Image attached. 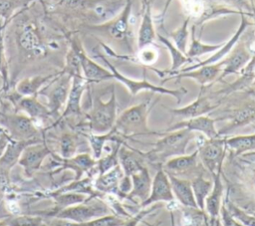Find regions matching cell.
<instances>
[{
	"mask_svg": "<svg viewBox=\"0 0 255 226\" xmlns=\"http://www.w3.org/2000/svg\"><path fill=\"white\" fill-rule=\"evenodd\" d=\"M132 0H126L121 12L115 15L110 20L100 24H88L84 28L92 34L102 36L106 39H110L117 44H120L128 50L129 55H132Z\"/></svg>",
	"mask_w": 255,
	"mask_h": 226,
	"instance_id": "6da1fadb",
	"label": "cell"
},
{
	"mask_svg": "<svg viewBox=\"0 0 255 226\" xmlns=\"http://www.w3.org/2000/svg\"><path fill=\"white\" fill-rule=\"evenodd\" d=\"M162 136L153 143V147L142 152L146 162L156 165L157 167L171 157L186 154V148L189 142L197 138V133L186 128H180L172 131L162 132Z\"/></svg>",
	"mask_w": 255,
	"mask_h": 226,
	"instance_id": "7a4b0ae2",
	"label": "cell"
},
{
	"mask_svg": "<svg viewBox=\"0 0 255 226\" xmlns=\"http://www.w3.org/2000/svg\"><path fill=\"white\" fill-rule=\"evenodd\" d=\"M158 100L152 102L150 97L147 101L128 108L117 117L113 128L125 139L137 135H161L162 132L150 130L147 124L148 114Z\"/></svg>",
	"mask_w": 255,
	"mask_h": 226,
	"instance_id": "3957f363",
	"label": "cell"
},
{
	"mask_svg": "<svg viewBox=\"0 0 255 226\" xmlns=\"http://www.w3.org/2000/svg\"><path fill=\"white\" fill-rule=\"evenodd\" d=\"M118 104L115 87H112L111 97L107 102L102 100L100 95H95L92 102V108L86 114V126L89 131L96 134L109 132L115 125Z\"/></svg>",
	"mask_w": 255,
	"mask_h": 226,
	"instance_id": "277c9868",
	"label": "cell"
},
{
	"mask_svg": "<svg viewBox=\"0 0 255 226\" xmlns=\"http://www.w3.org/2000/svg\"><path fill=\"white\" fill-rule=\"evenodd\" d=\"M94 57L100 59L103 63L106 64L108 69L113 73L114 79L119 81L120 83H122L128 89L129 95L132 96V97L136 96L141 91H147V92H151V93H155V94L171 96V97H173L176 100L177 104H179L181 102L182 98L188 92L184 87H180L178 89H167V88H164L162 86H155V85L151 84L150 82L146 81L145 79H143L141 81L132 80V79L128 78L127 76L121 74L117 70V68L108 60V58L105 55L101 54L100 52L94 51Z\"/></svg>",
	"mask_w": 255,
	"mask_h": 226,
	"instance_id": "5b68a950",
	"label": "cell"
},
{
	"mask_svg": "<svg viewBox=\"0 0 255 226\" xmlns=\"http://www.w3.org/2000/svg\"><path fill=\"white\" fill-rule=\"evenodd\" d=\"M110 212L111 208L104 199L95 198L93 202L88 200L83 203L58 210L53 213L51 217L60 220H67L72 223H83L111 214Z\"/></svg>",
	"mask_w": 255,
	"mask_h": 226,
	"instance_id": "8992f818",
	"label": "cell"
},
{
	"mask_svg": "<svg viewBox=\"0 0 255 226\" xmlns=\"http://www.w3.org/2000/svg\"><path fill=\"white\" fill-rule=\"evenodd\" d=\"M199 139L197 144L198 158L205 170L209 171L211 176H213L223 168L227 153L225 137L203 138V136H199Z\"/></svg>",
	"mask_w": 255,
	"mask_h": 226,
	"instance_id": "52a82bcc",
	"label": "cell"
},
{
	"mask_svg": "<svg viewBox=\"0 0 255 226\" xmlns=\"http://www.w3.org/2000/svg\"><path fill=\"white\" fill-rule=\"evenodd\" d=\"M71 84L72 76L59 71L57 76L39 92V95L46 97V106L53 116L58 115L60 111L65 107Z\"/></svg>",
	"mask_w": 255,
	"mask_h": 226,
	"instance_id": "ba28073f",
	"label": "cell"
},
{
	"mask_svg": "<svg viewBox=\"0 0 255 226\" xmlns=\"http://www.w3.org/2000/svg\"><path fill=\"white\" fill-rule=\"evenodd\" d=\"M0 124L9 132L14 140H30L41 138V131L32 118L24 113H0Z\"/></svg>",
	"mask_w": 255,
	"mask_h": 226,
	"instance_id": "9c48e42d",
	"label": "cell"
},
{
	"mask_svg": "<svg viewBox=\"0 0 255 226\" xmlns=\"http://www.w3.org/2000/svg\"><path fill=\"white\" fill-rule=\"evenodd\" d=\"M161 167L169 175L188 180L203 175L205 171V168L198 158L197 149L190 154L171 157L166 160Z\"/></svg>",
	"mask_w": 255,
	"mask_h": 226,
	"instance_id": "30bf717a",
	"label": "cell"
},
{
	"mask_svg": "<svg viewBox=\"0 0 255 226\" xmlns=\"http://www.w3.org/2000/svg\"><path fill=\"white\" fill-rule=\"evenodd\" d=\"M254 99H247L232 109L226 111L222 116H219L216 119L223 120L228 119V123L218 130L220 136L232 131L233 129L247 124H252L255 121V97Z\"/></svg>",
	"mask_w": 255,
	"mask_h": 226,
	"instance_id": "8fae6325",
	"label": "cell"
},
{
	"mask_svg": "<svg viewBox=\"0 0 255 226\" xmlns=\"http://www.w3.org/2000/svg\"><path fill=\"white\" fill-rule=\"evenodd\" d=\"M18 44L27 56L33 58L43 57L48 51L41 31L34 22H27L19 29Z\"/></svg>",
	"mask_w": 255,
	"mask_h": 226,
	"instance_id": "7c38bea8",
	"label": "cell"
},
{
	"mask_svg": "<svg viewBox=\"0 0 255 226\" xmlns=\"http://www.w3.org/2000/svg\"><path fill=\"white\" fill-rule=\"evenodd\" d=\"M71 38L75 44V47L77 49V52L80 58L82 76L89 84L101 83L104 81L114 79V75L109 69H106L100 64L96 63L87 55L83 47V44L81 40H79V38L77 37H71Z\"/></svg>",
	"mask_w": 255,
	"mask_h": 226,
	"instance_id": "4fadbf2b",
	"label": "cell"
},
{
	"mask_svg": "<svg viewBox=\"0 0 255 226\" xmlns=\"http://www.w3.org/2000/svg\"><path fill=\"white\" fill-rule=\"evenodd\" d=\"M252 56L253 55L246 46V43L239 39L225 58L220 60L222 64V72L217 81H222L229 75H239L241 70L251 60Z\"/></svg>",
	"mask_w": 255,
	"mask_h": 226,
	"instance_id": "5bb4252c",
	"label": "cell"
},
{
	"mask_svg": "<svg viewBox=\"0 0 255 226\" xmlns=\"http://www.w3.org/2000/svg\"><path fill=\"white\" fill-rule=\"evenodd\" d=\"M222 100L223 99L214 100L213 98H211V96L206 95L205 92L200 91L197 99L189 105L176 109H170L165 107V109L175 116H179L182 119H188L200 115H206L207 113L213 112L214 110L219 108Z\"/></svg>",
	"mask_w": 255,
	"mask_h": 226,
	"instance_id": "9a60e30c",
	"label": "cell"
},
{
	"mask_svg": "<svg viewBox=\"0 0 255 226\" xmlns=\"http://www.w3.org/2000/svg\"><path fill=\"white\" fill-rule=\"evenodd\" d=\"M174 200V196L171 190L170 182L168 175L162 169V167H158L154 177L152 178L151 188L148 197L140 202L138 205V209L146 208L150 205L164 202V203H171Z\"/></svg>",
	"mask_w": 255,
	"mask_h": 226,
	"instance_id": "2e32d148",
	"label": "cell"
},
{
	"mask_svg": "<svg viewBox=\"0 0 255 226\" xmlns=\"http://www.w3.org/2000/svg\"><path fill=\"white\" fill-rule=\"evenodd\" d=\"M54 158V163H56V168L53 169V173L61 172L65 169H71L75 172L74 180H79L85 173H90L96 166L97 160L92 156V154L87 152L77 153L70 158H62L54 153L51 154Z\"/></svg>",
	"mask_w": 255,
	"mask_h": 226,
	"instance_id": "e0dca14e",
	"label": "cell"
},
{
	"mask_svg": "<svg viewBox=\"0 0 255 226\" xmlns=\"http://www.w3.org/2000/svg\"><path fill=\"white\" fill-rule=\"evenodd\" d=\"M52 153L53 151L50 149L45 140L31 143L23 150L18 160V164L23 167L26 175L31 176L35 171L40 169L46 157Z\"/></svg>",
	"mask_w": 255,
	"mask_h": 226,
	"instance_id": "ac0fdd59",
	"label": "cell"
},
{
	"mask_svg": "<svg viewBox=\"0 0 255 226\" xmlns=\"http://www.w3.org/2000/svg\"><path fill=\"white\" fill-rule=\"evenodd\" d=\"M9 98L15 106V109L32 118L36 124L37 122H43L53 116L48 107L38 101L37 96L21 97L16 93Z\"/></svg>",
	"mask_w": 255,
	"mask_h": 226,
	"instance_id": "d6986e66",
	"label": "cell"
},
{
	"mask_svg": "<svg viewBox=\"0 0 255 226\" xmlns=\"http://www.w3.org/2000/svg\"><path fill=\"white\" fill-rule=\"evenodd\" d=\"M247 14H243V15H240V24L238 26V29L235 31V33L233 34V36L225 42V44L217 51H215L213 53V55H211L209 58H207L206 60H203V61H198V62H195L193 65L191 66H188L186 68H182L181 70H178L176 72H173L171 74H169L166 78H168L169 76L175 74V73H180V72H188V71H191V70H194V69H197L199 67H202V66H206V65H211V64H214V63H217L219 62L220 60H222V58H224L228 53L229 51L232 49V47L238 42V40L240 39L241 35L244 33V31L246 30V28L250 25H252L253 23H251L248 18H247ZM164 78V79H166ZM163 79V80H164Z\"/></svg>",
	"mask_w": 255,
	"mask_h": 226,
	"instance_id": "ffe728a7",
	"label": "cell"
},
{
	"mask_svg": "<svg viewBox=\"0 0 255 226\" xmlns=\"http://www.w3.org/2000/svg\"><path fill=\"white\" fill-rule=\"evenodd\" d=\"M90 84L84 79L82 75L72 77V84L69 91V95L63 110V113L59 116L56 122L60 120L72 116H80L82 115V108H81V101L82 97ZM54 123V124H55ZM53 124V125H54Z\"/></svg>",
	"mask_w": 255,
	"mask_h": 226,
	"instance_id": "44dd1931",
	"label": "cell"
},
{
	"mask_svg": "<svg viewBox=\"0 0 255 226\" xmlns=\"http://www.w3.org/2000/svg\"><path fill=\"white\" fill-rule=\"evenodd\" d=\"M222 72V64L221 62H217L211 65H206L199 67L197 69L188 71V72H180L175 73L168 78L161 81V84L169 81L170 79H176L177 81L180 79H191L198 83L201 88H208L210 84L217 81L218 77Z\"/></svg>",
	"mask_w": 255,
	"mask_h": 226,
	"instance_id": "7402d4cb",
	"label": "cell"
},
{
	"mask_svg": "<svg viewBox=\"0 0 255 226\" xmlns=\"http://www.w3.org/2000/svg\"><path fill=\"white\" fill-rule=\"evenodd\" d=\"M124 176V171L121 165L118 164L113 169L97 175L94 178V188L103 195H113L118 199L126 200V195L120 190V183Z\"/></svg>",
	"mask_w": 255,
	"mask_h": 226,
	"instance_id": "603a6c76",
	"label": "cell"
},
{
	"mask_svg": "<svg viewBox=\"0 0 255 226\" xmlns=\"http://www.w3.org/2000/svg\"><path fill=\"white\" fill-rule=\"evenodd\" d=\"M216 119L212 118L208 115H200L188 119H182L169 127H167L164 132L172 131L180 128H186L188 130L194 131V132H200L203 134L206 138H216L219 137L218 130L215 126Z\"/></svg>",
	"mask_w": 255,
	"mask_h": 226,
	"instance_id": "cb8c5ba5",
	"label": "cell"
},
{
	"mask_svg": "<svg viewBox=\"0 0 255 226\" xmlns=\"http://www.w3.org/2000/svg\"><path fill=\"white\" fill-rule=\"evenodd\" d=\"M212 188L205 199L204 206V211L211 221V226H213L218 219L223 203L224 186L222 182V170L218 171L215 175L212 176Z\"/></svg>",
	"mask_w": 255,
	"mask_h": 226,
	"instance_id": "d4e9b609",
	"label": "cell"
},
{
	"mask_svg": "<svg viewBox=\"0 0 255 226\" xmlns=\"http://www.w3.org/2000/svg\"><path fill=\"white\" fill-rule=\"evenodd\" d=\"M130 180L131 188L127 194L126 200L131 201L132 204H136L135 198H137L140 202L144 201L149 195L152 182L147 166H143L140 170L133 173L130 176Z\"/></svg>",
	"mask_w": 255,
	"mask_h": 226,
	"instance_id": "484cf974",
	"label": "cell"
},
{
	"mask_svg": "<svg viewBox=\"0 0 255 226\" xmlns=\"http://www.w3.org/2000/svg\"><path fill=\"white\" fill-rule=\"evenodd\" d=\"M146 159L142 152L128 146L126 142L119 149V163L125 176L130 177L133 173L140 170L145 165Z\"/></svg>",
	"mask_w": 255,
	"mask_h": 226,
	"instance_id": "4316f807",
	"label": "cell"
},
{
	"mask_svg": "<svg viewBox=\"0 0 255 226\" xmlns=\"http://www.w3.org/2000/svg\"><path fill=\"white\" fill-rule=\"evenodd\" d=\"M156 37L157 39L163 44V46L168 50V53L171 57V66L169 69L167 70H159L156 68H152V67H145L146 69H150L152 70L154 73H156L158 75L159 78L164 79L166 78L169 74L176 72L179 70V68H181L184 64H189V63H193V59L188 58L185 54H183L182 52H180L174 44H172L168 38L164 35H161L159 32L156 33Z\"/></svg>",
	"mask_w": 255,
	"mask_h": 226,
	"instance_id": "83f0119b",
	"label": "cell"
},
{
	"mask_svg": "<svg viewBox=\"0 0 255 226\" xmlns=\"http://www.w3.org/2000/svg\"><path fill=\"white\" fill-rule=\"evenodd\" d=\"M42 140L44 139L42 138H36V139H30V140L12 139L4 149L3 153L0 155V168L3 169L4 171L9 172L10 169L16 163H18V160L26 146H28L31 143L39 142Z\"/></svg>",
	"mask_w": 255,
	"mask_h": 226,
	"instance_id": "f1b7e54d",
	"label": "cell"
},
{
	"mask_svg": "<svg viewBox=\"0 0 255 226\" xmlns=\"http://www.w3.org/2000/svg\"><path fill=\"white\" fill-rule=\"evenodd\" d=\"M151 0L144 6H142V17L140 25L138 27L136 44L137 49H141L148 45H151L156 37V32L153 25V18L151 14Z\"/></svg>",
	"mask_w": 255,
	"mask_h": 226,
	"instance_id": "f546056e",
	"label": "cell"
},
{
	"mask_svg": "<svg viewBox=\"0 0 255 226\" xmlns=\"http://www.w3.org/2000/svg\"><path fill=\"white\" fill-rule=\"evenodd\" d=\"M167 175L169 178L173 196L179 202V204L184 207L198 208L195 198H194V195H193V192H192L190 180L176 177V176L169 175V174H167Z\"/></svg>",
	"mask_w": 255,
	"mask_h": 226,
	"instance_id": "4dcf8cb0",
	"label": "cell"
},
{
	"mask_svg": "<svg viewBox=\"0 0 255 226\" xmlns=\"http://www.w3.org/2000/svg\"><path fill=\"white\" fill-rule=\"evenodd\" d=\"M58 72L49 74V75H38L34 77H29L20 80L16 87V93L21 97H31V96H38L39 92L56 76Z\"/></svg>",
	"mask_w": 255,
	"mask_h": 226,
	"instance_id": "1f68e13d",
	"label": "cell"
},
{
	"mask_svg": "<svg viewBox=\"0 0 255 226\" xmlns=\"http://www.w3.org/2000/svg\"><path fill=\"white\" fill-rule=\"evenodd\" d=\"M83 135L87 138L91 150H92V156L97 160L99 159L105 150V146L110 141H117L120 139L126 140L124 137H122L114 128H112L109 132L102 133V134H96L92 132L83 133Z\"/></svg>",
	"mask_w": 255,
	"mask_h": 226,
	"instance_id": "d6a6232c",
	"label": "cell"
},
{
	"mask_svg": "<svg viewBox=\"0 0 255 226\" xmlns=\"http://www.w3.org/2000/svg\"><path fill=\"white\" fill-rule=\"evenodd\" d=\"M225 145L237 157L255 151V133L225 137Z\"/></svg>",
	"mask_w": 255,
	"mask_h": 226,
	"instance_id": "836d02e7",
	"label": "cell"
},
{
	"mask_svg": "<svg viewBox=\"0 0 255 226\" xmlns=\"http://www.w3.org/2000/svg\"><path fill=\"white\" fill-rule=\"evenodd\" d=\"M231 14H238L243 15V13L238 9H233L232 7H228L225 5H217V4H206L202 5L200 12L197 14L196 19L194 20V26L202 25L204 22L224 15H231ZM248 15V14H247Z\"/></svg>",
	"mask_w": 255,
	"mask_h": 226,
	"instance_id": "e575fe53",
	"label": "cell"
},
{
	"mask_svg": "<svg viewBox=\"0 0 255 226\" xmlns=\"http://www.w3.org/2000/svg\"><path fill=\"white\" fill-rule=\"evenodd\" d=\"M126 140L120 139L117 141H113V146L110 149V151L107 154H103L99 159H97L96 162V170L98 175L103 174L114 167H116L119 163V149L123 143H125Z\"/></svg>",
	"mask_w": 255,
	"mask_h": 226,
	"instance_id": "d590c367",
	"label": "cell"
},
{
	"mask_svg": "<svg viewBox=\"0 0 255 226\" xmlns=\"http://www.w3.org/2000/svg\"><path fill=\"white\" fill-rule=\"evenodd\" d=\"M195 28L196 26L192 25L191 27V40H190V45L188 50L186 51V56L190 59H194L196 57H200L202 55L208 54V53H214L215 51L219 50L226 41L219 43V44H205L202 43L200 40H198L195 37Z\"/></svg>",
	"mask_w": 255,
	"mask_h": 226,
	"instance_id": "8d00e7d4",
	"label": "cell"
},
{
	"mask_svg": "<svg viewBox=\"0 0 255 226\" xmlns=\"http://www.w3.org/2000/svg\"><path fill=\"white\" fill-rule=\"evenodd\" d=\"M33 1L35 0H0V25H7L20 10L28 7Z\"/></svg>",
	"mask_w": 255,
	"mask_h": 226,
	"instance_id": "74e56055",
	"label": "cell"
},
{
	"mask_svg": "<svg viewBox=\"0 0 255 226\" xmlns=\"http://www.w3.org/2000/svg\"><path fill=\"white\" fill-rule=\"evenodd\" d=\"M192 192L197 204V207L201 210H204L205 206V199L211 191L212 188V181L205 179L203 175L197 176L190 180Z\"/></svg>",
	"mask_w": 255,
	"mask_h": 226,
	"instance_id": "f35d334b",
	"label": "cell"
},
{
	"mask_svg": "<svg viewBox=\"0 0 255 226\" xmlns=\"http://www.w3.org/2000/svg\"><path fill=\"white\" fill-rule=\"evenodd\" d=\"M191 20V16L188 15L182 22V24L174 31L171 32H166L164 28L161 26V29L164 31V34L168 37H170L175 45V47L182 52L183 54H186V47H187V42H188V36H189V31H188V24Z\"/></svg>",
	"mask_w": 255,
	"mask_h": 226,
	"instance_id": "ab89813d",
	"label": "cell"
},
{
	"mask_svg": "<svg viewBox=\"0 0 255 226\" xmlns=\"http://www.w3.org/2000/svg\"><path fill=\"white\" fill-rule=\"evenodd\" d=\"M61 71L65 74L72 76V77L82 75L80 58H79L77 49L75 47V44H74L72 38H70V46H69V49L65 56L64 67Z\"/></svg>",
	"mask_w": 255,
	"mask_h": 226,
	"instance_id": "60d3db41",
	"label": "cell"
},
{
	"mask_svg": "<svg viewBox=\"0 0 255 226\" xmlns=\"http://www.w3.org/2000/svg\"><path fill=\"white\" fill-rule=\"evenodd\" d=\"M79 137L74 132H63L59 138V150L62 158H70L77 154Z\"/></svg>",
	"mask_w": 255,
	"mask_h": 226,
	"instance_id": "b9f144b4",
	"label": "cell"
},
{
	"mask_svg": "<svg viewBox=\"0 0 255 226\" xmlns=\"http://www.w3.org/2000/svg\"><path fill=\"white\" fill-rule=\"evenodd\" d=\"M64 9L73 12H93L99 4L106 0H56Z\"/></svg>",
	"mask_w": 255,
	"mask_h": 226,
	"instance_id": "7bdbcfd3",
	"label": "cell"
},
{
	"mask_svg": "<svg viewBox=\"0 0 255 226\" xmlns=\"http://www.w3.org/2000/svg\"><path fill=\"white\" fill-rule=\"evenodd\" d=\"M224 205L230 215L237 220L239 223H241L243 226H255V215L250 214L246 212L244 209L240 208L239 206L235 205L233 202L229 200V197L227 196L224 200Z\"/></svg>",
	"mask_w": 255,
	"mask_h": 226,
	"instance_id": "ee69618b",
	"label": "cell"
},
{
	"mask_svg": "<svg viewBox=\"0 0 255 226\" xmlns=\"http://www.w3.org/2000/svg\"><path fill=\"white\" fill-rule=\"evenodd\" d=\"M128 218L116 214H108L83 223H68L66 226H122Z\"/></svg>",
	"mask_w": 255,
	"mask_h": 226,
	"instance_id": "f6af8a7d",
	"label": "cell"
},
{
	"mask_svg": "<svg viewBox=\"0 0 255 226\" xmlns=\"http://www.w3.org/2000/svg\"><path fill=\"white\" fill-rule=\"evenodd\" d=\"M7 226H45L44 218L40 215H16L3 220Z\"/></svg>",
	"mask_w": 255,
	"mask_h": 226,
	"instance_id": "bcb514c9",
	"label": "cell"
},
{
	"mask_svg": "<svg viewBox=\"0 0 255 226\" xmlns=\"http://www.w3.org/2000/svg\"><path fill=\"white\" fill-rule=\"evenodd\" d=\"M241 166V181L245 188L255 196V162L246 160Z\"/></svg>",
	"mask_w": 255,
	"mask_h": 226,
	"instance_id": "7dc6e473",
	"label": "cell"
},
{
	"mask_svg": "<svg viewBox=\"0 0 255 226\" xmlns=\"http://www.w3.org/2000/svg\"><path fill=\"white\" fill-rule=\"evenodd\" d=\"M158 58V50L154 46L148 45L138 50V54L134 55V63L142 64L145 67H150L154 64Z\"/></svg>",
	"mask_w": 255,
	"mask_h": 226,
	"instance_id": "c3c4849f",
	"label": "cell"
},
{
	"mask_svg": "<svg viewBox=\"0 0 255 226\" xmlns=\"http://www.w3.org/2000/svg\"><path fill=\"white\" fill-rule=\"evenodd\" d=\"M7 25H0V75L3 79L4 89H7L8 86V63L5 54V45H4V30Z\"/></svg>",
	"mask_w": 255,
	"mask_h": 226,
	"instance_id": "681fc988",
	"label": "cell"
},
{
	"mask_svg": "<svg viewBox=\"0 0 255 226\" xmlns=\"http://www.w3.org/2000/svg\"><path fill=\"white\" fill-rule=\"evenodd\" d=\"M160 207H162V204L161 203H156V204L150 205L146 208L138 209L137 212L133 216H130L129 218H128L122 226H138V224L144 219V217L151 214L153 211H156Z\"/></svg>",
	"mask_w": 255,
	"mask_h": 226,
	"instance_id": "f907efd6",
	"label": "cell"
},
{
	"mask_svg": "<svg viewBox=\"0 0 255 226\" xmlns=\"http://www.w3.org/2000/svg\"><path fill=\"white\" fill-rule=\"evenodd\" d=\"M219 216L221 218V222H220L221 226H243L241 223H239L230 215V213L228 212V210L224 205V202L222 203Z\"/></svg>",
	"mask_w": 255,
	"mask_h": 226,
	"instance_id": "816d5d0a",
	"label": "cell"
},
{
	"mask_svg": "<svg viewBox=\"0 0 255 226\" xmlns=\"http://www.w3.org/2000/svg\"><path fill=\"white\" fill-rule=\"evenodd\" d=\"M11 140L12 138L8 130L2 124H0V155L3 153L4 149L6 148V146Z\"/></svg>",
	"mask_w": 255,
	"mask_h": 226,
	"instance_id": "f5cc1de1",
	"label": "cell"
},
{
	"mask_svg": "<svg viewBox=\"0 0 255 226\" xmlns=\"http://www.w3.org/2000/svg\"><path fill=\"white\" fill-rule=\"evenodd\" d=\"M171 2H172V0H165V3H164V5H163V9H162L161 13H160L159 16H158V18L160 19V22H159V23L162 24V21H163V19H164V17H165V14H166V12H167V10H168V8H169Z\"/></svg>",
	"mask_w": 255,
	"mask_h": 226,
	"instance_id": "db71d44e",
	"label": "cell"
},
{
	"mask_svg": "<svg viewBox=\"0 0 255 226\" xmlns=\"http://www.w3.org/2000/svg\"><path fill=\"white\" fill-rule=\"evenodd\" d=\"M244 156H255V151H252V152H250V153L244 154Z\"/></svg>",
	"mask_w": 255,
	"mask_h": 226,
	"instance_id": "11a10c76",
	"label": "cell"
},
{
	"mask_svg": "<svg viewBox=\"0 0 255 226\" xmlns=\"http://www.w3.org/2000/svg\"><path fill=\"white\" fill-rule=\"evenodd\" d=\"M0 226H7V225H6V223L2 220V221H0Z\"/></svg>",
	"mask_w": 255,
	"mask_h": 226,
	"instance_id": "9f6ffc18",
	"label": "cell"
},
{
	"mask_svg": "<svg viewBox=\"0 0 255 226\" xmlns=\"http://www.w3.org/2000/svg\"><path fill=\"white\" fill-rule=\"evenodd\" d=\"M252 18L254 19V23H253V25L255 26V11H254V12H253V14H252Z\"/></svg>",
	"mask_w": 255,
	"mask_h": 226,
	"instance_id": "6f0895ef",
	"label": "cell"
},
{
	"mask_svg": "<svg viewBox=\"0 0 255 226\" xmlns=\"http://www.w3.org/2000/svg\"><path fill=\"white\" fill-rule=\"evenodd\" d=\"M215 224H216V226H221V223H220V222H219V220H218V219H217V220H216V222H215Z\"/></svg>",
	"mask_w": 255,
	"mask_h": 226,
	"instance_id": "680465c9",
	"label": "cell"
},
{
	"mask_svg": "<svg viewBox=\"0 0 255 226\" xmlns=\"http://www.w3.org/2000/svg\"><path fill=\"white\" fill-rule=\"evenodd\" d=\"M252 126H253V128H254V130H255V121L252 123Z\"/></svg>",
	"mask_w": 255,
	"mask_h": 226,
	"instance_id": "91938a15",
	"label": "cell"
},
{
	"mask_svg": "<svg viewBox=\"0 0 255 226\" xmlns=\"http://www.w3.org/2000/svg\"><path fill=\"white\" fill-rule=\"evenodd\" d=\"M249 94H251V93H249ZM251 95H252V96H254V97H255V95H254V94H251Z\"/></svg>",
	"mask_w": 255,
	"mask_h": 226,
	"instance_id": "94428289",
	"label": "cell"
}]
</instances>
